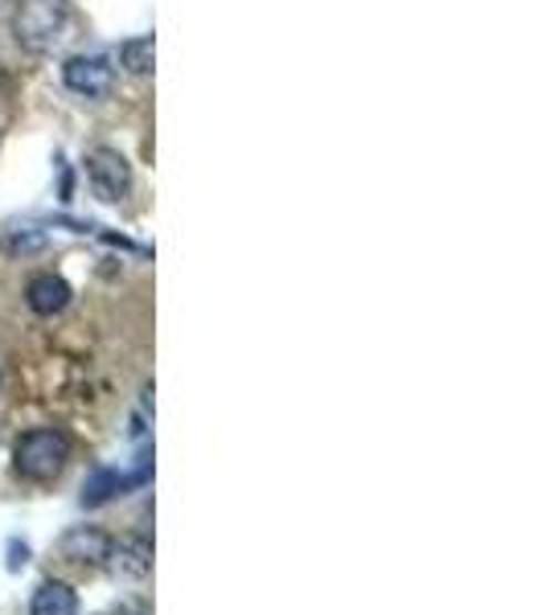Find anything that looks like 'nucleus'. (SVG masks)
<instances>
[{
  "label": "nucleus",
  "mask_w": 546,
  "mask_h": 615,
  "mask_svg": "<svg viewBox=\"0 0 546 615\" xmlns=\"http://www.w3.org/2000/svg\"><path fill=\"white\" fill-rule=\"evenodd\" d=\"M112 79H115V66L103 54H74V58H66V66H62V83L83 98L107 95V91H112Z\"/></svg>",
  "instance_id": "obj_4"
},
{
  "label": "nucleus",
  "mask_w": 546,
  "mask_h": 615,
  "mask_svg": "<svg viewBox=\"0 0 546 615\" xmlns=\"http://www.w3.org/2000/svg\"><path fill=\"white\" fill-rule=\"evenodd\" d=\"M66 9H62V0H29L25 9L17 13V42L29 45V50H54L66 33Z\"/></svg>",
  "instance_id": "obj_2"
},
{
  "label": "nucleus",
  "mask_w": 546,
  "mask_h": 615,
  "mask_svg": "<svg viewBox=\"0 0 546 615\" xmlns=\"http://www.w3.org/2000/svg\"><path fill=\"white\" fill-rule=\"evenodd\" d=\"M107 562H115V571L132 574V578H144L153 571V542L144 533H127V538L112 542V559Z\"/></svg>",
  "instance_id": "obj_8"
},
{
  "label": "nucleus",
  "mask_w": 546,
  "mask_h": 615,
  "mask_svg": "<svg viewBox=\"0 0 546 615\" xmlns=\"http://www.w3.org/2000/svg\"><path fill=\"white\" fill-rule=\"evenodd\" d=\"M25 304L38 316H58V312H66V304H71V283L62 280V275H54V271H42V275L29 280Z\"/></svg>",
  "instance_id": "obj_7"
},
{
  "label": "nucleus",
  "mask_w": 546,
  "mask_h": 615,
  "mask_svg": "<svg viewBox=\"0 0 546 615\" xmlns=\"http://www.w3.org/2000/svg\"><path fill=\"white\" fill-rule=\"evenodd\" d=\"M120 66L127 74H153V38H132L120 45Z\"/></svg>",
  "instance_id": "obj_10"
},
{
  "label": "nucleus",
  "mask_w": 546,
  "mask_h": 615,
  "mask_svg": "<svg viewBox=\"0 0 546 615\" xmlns=\"http://www.w3.org/2000/svg\"><path fill=\"white\" fill-rule=\"evenodd\" d=\"M112 533L99 530V525H71V530L58 538V554L79 566H103L112 559Z\"/></svg>",
  "instance_id": "obj_5"
},
{
  "label": "nucleus",
  "mask_w": 546,
  "mask_h": 615,
  "mask_svg": "<svg viewBox=\"0 0 546 615\" xmlns=\"http://www.w3.org/2000/svg\"><path fill=\"white\" fill-rule=\"evenodd\" d=\"M86 177H91L95 197L107 206H120L132 194V165L115 148H91L86 153Z\"/></svg>",
  "instance_id": "obj_3"
},
{
  "label": "nucleus",
  "mask_w": 546,
  "mask_h": 615,
  "mask_svg": "<svg viewBox=\"0 0 546 615\" xmlns=\"http://www.w3.org/2000/svg\"><path fill=\"white\" fill-rule=\"evenodd\" d=\"M144 480H148V472H144V468L136 476L115 472V468H95V472L86 476V484H83V509H99V504L115 501V497H124V492L141 489Z\"/></svg>",
  "instance_id": "obj_6"
},
{
  "label": "nucleus",
  "mask_w": 546,
  "mask_h": 615,
  "mask_svg": "<svg viewBox=\"0 0 546 615\" xmlns=\"http://www.w3.org/2000/svg\"><path fill=\"white\" fill-rule=\"evenodd\" d=\"M29 562V545L25 542H9V571H21Z\"/></svg>",
  "instance_id": "obj_11"
},
{
  "label": "nucleus",
  "mask_w": 546,
  "mask_h": 615,
  "mask_svg": "<svg viewBox=\"0 0 546 615\" xmlns=\"http://www.w3.org/2000/svg\"><path fill=\"white\" fill-rule=\"evenodd\" d=\"M29 615H79V591L71 583L45 578L29 600Z\"/></svg>",
  "instance_id": "obj_9"
},
{
  "label": "nucleus",
  "mask_w": 546,
  "mask_h": 615,
  "mask_svg": "<svg viewBox=\"0 0 546 615\" xmlns=\"http://www.w3.org/2000/svg\"><path fill=\"white\" fill-rule=\"evenodd\" d=\"M66 463H71V435L58 431V427H33V431H25L17 439L13 468L21 480L45 484V480H54Z\"/></svg>",
  "instance_id": "obj_1"
}]
</instances>
